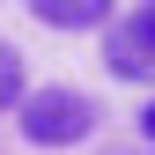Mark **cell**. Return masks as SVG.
<instances>
[{
  "instance_id": "cell-1",
  "label": "cell",
  "mask_w": 155,
  "mask_h": 155,
  "mask_svg": "<svg viewBox=\"0 0 155 155\" xmlns=\"http://www.w3.org/2000/svg\"><path fill=\"white\" fill-rule=\"evenodd\" d=\"M15 126H22L30 148H81L96 133V104L81 89L52 81V89H22V104H15Z\"/></svg>"
},
{
  "instance_id": "cell-2",
  "label": "cell",
  "mask_w": 155,
  "mask_h": 155,
  "mask_svg": "<svg viewBox=\"0 0 155 155\" xmlns=\"http://www.w3.org/2000/svg\"><path fill=\"white\" fill-rule=\"evenodd\" d=\"M104 67L118 74V81H155V0H148V8H133L126 22H111V37H104Z\"/></svg>"
},
{
  "instance_id": "cell-3",
  "label": "cell",
  "mask_w": 155,
  "mask_h": 155,
  "mask_svg": "<svg viewBox=\"0 0 155 155\" xmlns=\"http://www.w3.org/2000/svg\"><path fill=\"white\" fill-rule=\"evenodd\" d=\"M30 15L45 30H96L111 22V0H30Z\"/></svg>"
},
{
  "instance_id": "cell-4",
  "label": "cell",
  "mask_w": 155,
  "mask_h": 155,
  "mask_svg": "<svg viewBox=\"0 0 155 155\" xmlns=\"http://www.w3.org/2000/svg\"><path fill=\"white\" fill-rule=\"evenodd\" d=\"M22 89H30V81H22V52L0 37V111H15V104H22Z\"/></svg>"
},
{
  "instance_id": "cell-5",
  "label": "cell",
  "mask_w": 155,
  "mask_h": 155,
  "mask_svg": "<svg viewBox=\"0 0 155 155\" xmlns=\"http://www.w3.org/2000/svg\"><path fill=\"white\" fill-rule=\"evenodd\" d=\"M140 133H148V140H155V104H148V111H140Z\"/></svg>"
}]
</instances>
